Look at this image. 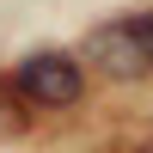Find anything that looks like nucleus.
Listing matches in <instances>:
<instances>
[{
  "label": "nucleus",
  "mask_w": 153,
  "mask_h": 153,
  "mask_svg": "<svg viewBox=\"0 0 153 153\" xmlns=\"http://www.w3.org/2000/svg\"><path fill=\"white\" fill-rule=\"evenodd\" d=\"M12 92H19L31 110H68V104H80L86 74H80V61L61 55V49H37V55H25V61H19Z\"/></svg>",
  "instance_id": "obj_1"
},
{
  "label": "nucleus",
  "mask_w": 153,
  "mask_h": 153,
  "mask_svg": "<svg viewBox=\"0 0 153 153\" xmlns=\"http://www.w3.org/2000/svg\"><path fill=\"white\" fill-rule=\"evenodd\" d=\"M86 61H92L104 80H147V74H153V61H147L141 37L129 31V19H117V25H98V31L86 37Z\"/></svg>",
  "instance_id": "obj_2"
},
{
  "label": "nucleus",
  "mask_w": 153,
  "mask_h": 153,
  "mask_svg": "<svg viewBox=\"0 0 153 153\" xmlns=\"http://www.w3.org/2000/svg\"><path fill=\"white\" fill-rule=\"evenodd\" d=\"M129 31L141 37V49H147V61H153V12H135V19H129Z\"/></svg>",
  "instance_id": "obj_3"
}]
</instances>
